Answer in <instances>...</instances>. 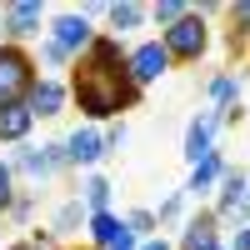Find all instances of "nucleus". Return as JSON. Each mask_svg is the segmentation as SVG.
Listing matches in <instances>:
<instances>
[{"label": "nucleus", "instance_id": "2f4dec72", "mask_svg": "<svg viewBox=\"0 0 250 250\" xmlns=\"http://www.w3.org/2000/svg\"><path fill=\"white\" fill-rule=\"evenodd\" d=\"M210 250H230V245H225V240H220V245H210Z\"/></svg>", "mask_w": 250, "mask_h": 250}, {"label": "nucleus", "instance_id": "c85d7f7f", "mask_svg": "<svg viewBox=\"0 0 250 250\" xmlns=\"http://www.w3.org/2000/svg\"><path fill=\"white\" fill-rule=\"evenodd\" d=\"M140 250H175V240H165V235H150V240H140Z\"/></svg>", "mask_w": 250, "mask_h": 250}, {"label": "nucleus", "instance_id": "0eeeda50", "mask_svg": "<svg viewBox=\"0 0 250 250\" xmlns=\"http://www.w3.org/2000/svg\"><path fill=\"white\" fill-rule=\"evenodd\" d=\"M125 65H130V80H135L140 90H150V85H160V80L170 75V55H165L160 35H155V40H140V45H130Z\"/></svg>", "mask_w": 250, "mask_h": 250}, {"label": "nucleus", "instance_id": "f257e3e1", "mask_svg": "<svg viewBox=\"0 0 250 250\" xmlns=\"http://www.w3.org/2000/svg\"><path fill=\"white\" fill-rule=\"evenodd\" d=\"M130 45L115 35L100 30L95 45L65 70V90H70V105H80L90 125H110V120H125V110H135L145 90L130 80V65H125Z\"/></svg>", "mask_w": 250, "mask_h": 250}, {"label": "nucleus", "instance_id": "5701e85b", "mask_svg": "<svg viewBox=\"0 0 250 250\" xmlns=\"http://www.w3.org/2000/svg\"><path fill=\"white\" fill-rule=\"evenodd\" d=\"M125 225H130V235H135V240L160 235V225H155V210H150V205H135V210L125 215Z\"/></svg>", "mask_w": 250, "mask_h": 250}, {"label": "nucleus", "instance_id": "1a4fd4ad", "mask_svg": "<svg viewBox=\"0 0 250 250\" xmlns=\"http://www.w3.org/2000/svg\"><path fill=\"white\" fill-rule=\"evenodd\" d=\"M225 240V225H220V215H215V205H200V210H190L180 220V240H175V250H210V245H220Z\"/></svg>", "mask_w": 250, "mask_h": 250}, {"label": "nucleus", "instance_id": "393cba45", "mask_svg": "<svg viewBox=\"0 0 250 250\" xmlns=\"http://www.w3.org/2000/svg\"><path fill=\"white\" fill-rule=\"evenodd\" d=\"M15 195H20V180H15V170H10V160H0V220L10 215Z\"/></svg>", "mask_w": 250, "mask_h": 250}, {"label": "nucleus", "instance_id": "9d476101", "mask_svg": "<svg viewBox=\"0 0 250 250\" xmlns=\"http://www.w3.org/2000/svg\"><path fill=\"white\" fill-rule=\"evenodd\" d=\"M245 190H250V170L245 165H225V175L215 185V215H220V225H240Z\"/></svg>", "mask_w": 250, "mask_h": 250}, {"label": "nucleus", "instance_id": "9b49d317", "mask_svg": "<svg viewBox=\"0 0 250 250\" xmlns=\"http://www.w3.org/2000/svg\"><path fill=\"white\" fill-rule=\"evenodd\" d=\"M65 145V160H70V170H95L100 160H105V140H100L95 125H75V130L60 140Z\"/></svg>", "mask_w": 250, "mask_h": 250}, {"label": "nucleus", "instance_id": "4468645a", "mask_svg": "<svg viewBox=\"0 0 250 250\" xmlns=\"http://www.w3.org/2000/svg\"><path fill=\"white\" fill-rule=\"evenodd\" d=\"M240 90H245V75L235 65H225V70H215L205 80V105L210 110H230V105H240Z\"/></svg>", "mask_w": 250, "mask_h": 250}, {"label": "nucleus", "instance_id": "20e7f679", "mask_svg": "<svg viewBox=\"0 0 250 250\" xmlns=\"http://www.w3.org/2000/svg\"><path fill=\"white\" fill-rule=\"evenodd\" d=\"M10 160V170H15V180L25 175L30 185H40V180H55V175H65L70 170V160H65V145L60 140H40V145H15V150L5 155Z\"/></svg>", "mask_w": 250, "mask_h": 250}, {"label": "nucleus", "instance_id": "2eb2a0df", "mask_svg": "<svg viewBox=\"0 0 250 250\" xmlns=\"http://www.w3.org/2000/svg\"><path fill=\"white\" fill-rule=\"evenodd\" d=\"M85 225H90V210H85V200H80V195H70V200H60V205H55L50 230H55V240H60V245H65L75 230H85Z\"/></svg>", "mask_w": 250, "mask_h": 250}, {"label": "nucleus", "instance_id": "6ab92c4d", "mask_svg": "<svg viewBox=\"0 0 250 250\" xmlns=\"http://www.w3.org/2000/svg\"><path fill=\"white\" fill-rule=\"evenodd\" d=\"M35 65H45L40 75H55V80H60V70H70L75 60H70L65 50H60V45H55L50 35H40V45H35Z\"/></svg>", "mask_w": 250, "mask_h": 250}, {"label": "nucleus", "instance_id": "412c9836", "mask_svg": "<svg viewBox=\"0 0 250 250\" xmlns=\"http://www.w3.org/2000/svg\"><path fill=\"white\" fill-rule=\"evenodd\" d=\"M185 220V190H170L160 205H155V225L165 230V225H180Z\"/></svg>", "mask_w": 250, "mask_h": 250}, {"label": "nucleus", "instance_id": "a211bd4d", "mask_svg": "<svg viewBox=\"0 0 250 250\" xmlns=\"http://www.w3.org/2000/svg\"><path fill=\"white\" fill-rule=\"evenodd\" d=\"M75 195L85 200V210H90V215H105V210H110V195H115V185H110L105 175H100V170H90V175H85V185H80Z\"/></svg>", "mask_w": 250, "mask_h": 250}, {"label": "nucleus", "instance_id": "c756f323", "mask_svg": "<svg viewBox=\"0 0 250 250\" xmlns=\"http://www.w3.org/2000/svg\"><path fill=\"white\" fill-rule=\"evenodd\" d=\"M0 250H30V240H10V245H0Z\"/></svg>", "mask_w": 250, "mask_h": 250}, {"label": "nucleus", "instance_id": "7ed1b4c3", "mask_svg": "<svg viewBox=\"0 0 250 250\" xmlns=\"http://www.w3.org/2000/svg\"><path fill=\"white\" fill-rule=\"evenodd\" d=\"M35 80H40L35 50H25V45H0V110L25 105L30 90H35Z\"/></svg>", "mask_w": 250, "mask_h": 250}, {"label": "nucleus", "instance_id": "f8f14e48", "mask_svg": "<svg viewBox=\"0 0 250 250\" xmlns=\"http://www.w3.org/2000/svg\"><path fill=\"white\" fill-rule=\"evenodd\" d=\"M65 105H70V90H65V75H40L35 80V90H30V100H25V110L35 115V120H55V115H65Z\"/></svg>", "mask_w": 250, "mask_h": 250}, {"label": "nucleus", "instance_id": "aec40b11", "mask_svg": "<svg viewBox=\"0 0 250 250\" xmlns=\"http://www.w3.org/2000/svg\"><path fill=\"white\" fill-rule=\"evenodd\" d=\"M35 195H40V190H20V195H15V205H10V215H5V225H20V230H30V225H35Z\"/></svg>", "mask_w": 250, "mask_h": 250}, {"label": "nucleus", "instance_id": "b1692460", "mask_svg": "<svg viewBox=\"0 0 250 250\" xmlns=\"http://www.w3.org/2000/svg\"><path fill=\"white\" fill-rule=\"evenodd\" d=\"M185 10H190L185 0H155V5H150V20H155V30H170Z\"/></svg>", "mask_w": 250, "mask_h": 250}, {"label": "nucleus", "instance_id": "f03ea898", "mask_svg": "<svg viewBox=\"0 0 250 250\" xmlns=\"http://www.w3.org/2000/svg\"><path fill=\"white\" fill-rule=\"evenodd\" d=\"M160 45L170 55V65H195V60H205V50H210V20L190 5L170 30H160Z\"/></svg>", "mask_w": 250, "mask_h": 250}, {"label": "nucleus", "instance_id": "423d86ee", "mask_svg": "<svg viewBox=\"0 0 250 250\" xmlns=\"http://www.w3.org/2000/svg\"><path fill=\"white\" fill-rule=\"evenodd\" d=\"M45 35H50L70 60H80V55L95 45V35H100V30L90 25V15H80V10H60V15L50 20V30H45Z\"/></svg>", "mask_w": 250, "mask_h": 250}, {"label": "nucleus", "instance_id": "72a5a7b5", "mask_svg": "<svg viewBox=\"0 0 250 250\" xmlns=\"http://www.w3.org/2000/svg\"><path fill=\"white\" fill-rule=\"evenodd\" d=\"M0 45H5V40H0Z\"/></svg>", "mask_w": 250, "mask_h": 250}, {"label": "nucleus", "instance_id": "a878e982", "mask_svg": "<svg viewBox=\"0 0 250 250\" xmlns=\"http://www.w3.org/2000/svg\"><path fill=\"white\" fill-rule=\"evenodd\" d=\"M100 140H105V155H120V145L130 140V125H125V120H110L105 130H100Z\"/></svg>", "mask_w": 250, "mask_h": 250}, {"label": "nucleus", "instance_id": "4be33fe9", "mask_svg": "<svg viewBox=\"0 0 250 250\" xmlns=\"http://www.w3.org/2000/svg\"><path fill=\"white\" fill-rule=\"evenodd\" d=\"M225 20H230V25H225V35L250 45V0H240V5H225Z\"/></svg>", "mask_w": 250, "mask_h": 250}, {"label": "nucleus", "instance_id": "cd10ccee", "mask_svg": "<svg viewBox=\"0 0 250 250\" xmlns=\"http://www.w3.org/2000/svg\"><path fill=\"white\" fill-rule=\"evenodd\" d=\"M225 245H230V250H250V225H240V230H230V235H225Z\"/></svg>", "mask_w": 250, "mask_h": 250}, {"label": "nucleus", "instance_id": "bb28decb", "mask_svg": "<svg viewBox=\"0 0 250 250\" xmlns=\"http://www.w3.org/2000/svg\"><path fill=\"white\" fill-rule=\"evenodd\" d=\"M25 240H30V250H60V240H55V230H50V225H30V230H25Z\"/></svg>", "mask_w": 250, "mask_h": 250}, {"label": "nucleus", "instance_id": "473e14b6", "mask_svg": "<svg viewBox=\"0 0 250 250\" xmlns=\"http://www.w3.org/2000/svg\"><path fill=\"white\" fill-rule=\"evenodd\" d=\"M0 235H5V220H0Z\"/></svg>", "mask_w": 250, "mask_h": 250}, {"label": "nucleus", "instance_id": "ddd939ff", "mask_svg": "<svg viewBox=\"0 0 250 250\" xmlns=\"http://www.w3.org/2000/svg\"><path fill=\"white\" fill-rule=\"evenodd\" d=\"M225 150H215V155H205L200 165H190V180L180 185L185 190V200H205V195H215V185H220V175H225Z\"/></svg>", "mask_w": 250, "mask_h": 250}, {"label": "nucleus", "instance_id": "f3484780", "mask_svg": "<svg viewBox=\"0 0 250 250\" xmlns=\"http://www.w3.org/2000/svg\"><path fill=\"white\" fill-rule=\"evenodd\" d=\"M35 130V115L25 105H10V110H0V145H25Z\"/></svg>", "mask_w": 250, "mask_h": 250}, {"label": "nucleus", "instance_id": "7c9ffc66", "mask_svg": "<svg viewBox=\"0 0 250 250\" xmlns=\"http://www.w3.org/2000/svg\"><path fill=\"white\" fill-rule=\"evenodd\" d=\"M60 250H95V245H60Z\"/></svg>", "mask_w": 250, "mask_h": 250}, {"label": "nucleus", "instance_id": "dca6fc26", "mask_svg": "<svg viewBox=\"0 0 250 250\" xmlns=\"http://www.w3.org/2000/svg\"><path fill=\"white\" fill-rule=\"evenodd\" d=\"M145 20H150V5H135V0H115V5H105V35H125V30H140Z\"/></svg>", "mask_w": 250, "mask_h": 250}, {"label": "nucleus", "instance_id": "6e6552de", "mask_svg": "<svg viewBox=\"0 0 250 250\" xmlns=\"http://www.w3.org/2000/svg\"><path fill=\"white\" fill-rule=\"evenodd\" d=\"M220 110H210V105H205V110H195L190 120H185V145H180V155L185 160H190V165H200L205 155H215V135H220Z\"/></svg>", "mask_w": 250, "mask_h": 250}, {"label": "nucleus", "instance_id": "39448f33", "mask_svg": "<svg viewBox=\"0 0 250 250\" xmlns=\"http://www.w3.org/2000/svg\"><path fill=\"white\" fill-rule=\"evenodd\" d=\"M40 25H45V5L40 0H10V5H0V40L5 45L40 40Z\"/></svg>", "mask_w": 250, "mask_h": 250}]
</instances>
